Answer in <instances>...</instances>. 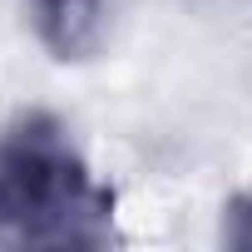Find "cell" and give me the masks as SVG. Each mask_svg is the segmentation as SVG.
I'll list each match as a JSON object with an SVG mask.
<instances>
[{
  "instance_id": "cell-3",
  "label": "cell",
  "mask_w": 252,
  "mask_h": 252,
  "mask_svg": "<svg viewBox=\"0 0 252 252\" xmlns=\"http://www.w3.org/2000/svg\"><path fill=\"white\" fill-rule=\"evenodd\" d=\"M218 237L237 252H252V188L247 193H232L222 203V222H218Z\"/></svg>"
},
{
  "instance_id": "cell-2",
  "label": "cell",
  "mask_w": 252,
  "mask_h": 252,
  "mask_svg": "<svg viewBox=\"0 0 252 252\" xmlns=\"http://www.w3.org/2000/svg\"><path fill=\"white\" fill-rule=\"evenodd\" d=\"M30 25L55 60L79 64L104 50L114 30V0H30Z\"/></svg>"
},
{
  "instance_id": "cell-1",
  "label": "cell",
  "mask_w": 252,
  "mask_h": 252,
  "mask_svg": "<svg viewBox=\"0 0 252 252\" xmlns=\"http://www.w3.org/2000/svg\"><path fill=\"white\" fill-rule=\"evenodd\" d=\"M119 242L114 193L94 178L55 114H20L0 129V247L99 252Z\"/></svg>"
}]
</instances>
